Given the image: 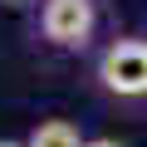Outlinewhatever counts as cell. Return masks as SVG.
I'll use <instances>...</instances> for the list:
<instances>
[{"label":"cell","instance_id":"obj_5","mask_svg":"<svg viewBox=\"0 0 147 147\" xmlns=\"http://www.w3.org/2000/svg\"><path fill=\"white\" fill-rule=\"evenodd\" d=\"M34 0H0V10H30Z\"/></svg>","mask_w":147,"mask_h":147},{"label":"cell","instance_id":"obj_3","mask_svg":"<svg viewBox=\"0 0 147 147\" xmlns=\"http://www.w3.org/2000/svg\"><path fill=\"white\" fill-rule=\"evenodd\" d=\"M88 137H79V127H74L69 118H44V123H34L30 127V137H25V147H84Z\"/></svg>","mask_w":147,"mask_h":147},{"label":"cell","instance_id":"obj_2","mask_svg":"<svg viewBox=\"0 0 147 147\" xmlns=\"http://www.w3.org/2000/svg\"><path fill=\"white\" fill-rule=\"evenodd\" d=\"M93 30H98L93 0H44V10H39V34L54 49H84Z\"/></svg>","mask_w":147,"mask_h":147},{"label":"cell","instance_id":"obj_4","mask_svg":"<svg viewBox=\"0 0 147 147\" xmlns=\"http://www.w3.org/2000/svg\"><path fill=\"white\" fill-rule=\"evenodd\" d=\"M84 147H123V142H118V137H88Z\"/></svg>","mask_w":147,"mask_h":147},{"label":"cell","instance_id":"obj_1","mask_svg":"<svg viewBox=\"0 0 147 147\" xmlns=\"http://www.w3.org/2000/svg\"><path fill=\"white\" fill-rule=\"evenodd\" d=\"M98 84L113 98H147V39L123 34L98 54Z\"/></svg>","mask_w":147,"mask_h":147},{"label":"cell","instance_id":"obj_6","mask_svg":"<svg viewBox=\"0 0 147 147\" xmlns=\"http://www.w3.org/2000/svg\"><path fill=\"white\" fill-rule=\"evenodd\" d=\"M0 147H25V142H15V137H0Z\"/></svg>","mask_w":147,"mask_h":147}]
</instances>
